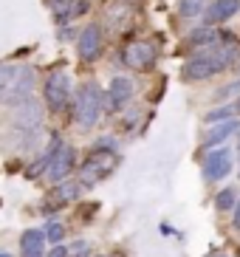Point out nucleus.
<instances>
[{
    "instance_id": "obj_1",
    "label": "nucleus",
    "mask_w": 240,
    "mask_h": 257,
    "mask_svg": "<svg viewBox=\"0 0 240 257\" xmlns=\"http://www.w3.org/2000/svg\"><path fill=\"white\" fill-rule=\"evenodd\" d=\"M234 46L232 43H215V46L198 48L187 62H184V79L187 82H201V79H209V76L226 71L234 62Z\"/></svg>"
},
{
    "instance_id": "obj_2",
    "label": "nucleus",
    "mask_w": 240,
    "mask_h": 257,
    "mask_svg": "<svg viewBox=\"0 0 240 257\" xmlns=\"http://www.w3.org/2000/svg\"><path fill=\"white\" fill-rule=\"evenodd\" d=\"M37 76L31 65L20 62H0V105H20L34 96Z\"/></svg>"
},
{
    "instance_id": "obj_3",
    "label": "nucleus",
    "mask_w": 240,
    "mask_h": 257,
    "mask_svg": "<svg viewBox=\"0 0 240 257\" xmlns=\"http://www.w3.org/2000/svg\"><path fill=\"white\" fill-rule=\"evenodd\" d=\"M116 164H119L116 144L99 142L96 147H93V153H90L88 159L82 161V167H79V184H82V187H96V184H102L107 175L116 170Z\"/></svg>"
},
{
    "instance_id": "obj_4",
    "label": "nucleus",
    "mask_w": 240,
    "mask_h": 257,
    "mask_svg": "<svg viewBox=\"0 0 240 257\" xmlns=\"http://www.w3.org/2000/svg\"><path fill=\"white\" fill-rule=\"evenodd\" d=\"M102 107H105V91L102 85L88 79L79 85L76 91V107H74V121L79 130H93L96 121L102 119Z\"/></svg>"
},
{
    "instance_id": "obj_5",
    "label": "nucleus",
    "mask_w": 240,
    "mask_h": 257,
    "mask_svg": "<svg viewBox=\"0 0 240 257\" xmlns=\"http://www.w3.org/2000/svg\"><path fill=\"white\" fill-rule=\"evenodd\" d=\"M12 124H15V133L20 139H26V147L34 144L40 133V124H43V107L37 105V99L31 96L20 105H15V113H12Z\"/></svg>"
},
{
    "instance_id": "obj_6",
    "label": "nucleus",
    "mask_w": 240,
    "mask_h": 257,
    "mask_svg": "<svg viewBox=\"0 0 240 257\" xmlns=\"http://www.w3.org/2000/svg\"><path fill=\"white\" fill-rule=\"evenodd\" d=\"M43 96H45V105H48V110L54 116H60L65 110L68 99H71V79H68L65 71H51V74L45 76Z\"/></svg>"
},
{
    "instance_id": "obj_7",
    "label": "nucleus",
    "mask_w": 240,
    "mask_h": 257,
    "mask_svg": "<svg viewBox=\"0 0 240 257\" xmlns=\"http://www.w3.org/2000/svg\"><path fill=\"white\" fill-rule=\"evenodd\" d=\"M79 192H82V184H79V181H68V178H65V181L54 184V187L48 189V195L43 198V212H45V215H51V212L62 209L65 204L76 201Z\"/></svg>"
},
{
    "instance_id": "obj_8",
    "label": "nucleus",
    "mask_w": 240,
    "mask_h": 257,
    "mask_svg": "<svg viewBox=\"0 0 240 257\" xmlns=\"http://www.w3.org/2000/svg\"><path fill=\"white\" fill-rule=\"evenodd\" d=\"M122 62L128 65L130 71H147L156 62V48L144 40H136V43H128L125 51H122Z\"/></svg>"
},
{
    "instance_id": "obj_9",
    "label": "nucleus",
    "mask_w": 240,
    "mask_h": 257,
    "mask_svg": "<svg viewBox=\"0 0 240 257\" xmlns=\"http://www.w3.org/2000/svg\"><path fill=\"white\" fill-rule=\"evenodd\" d=\"M76 54H79L82 62L99 60V54H102V29H99V23H90L82 29V34L76 40Z\"/></svg>"
},
{
    "instance_id": "obj_10",
    "label": "nucleus",
    "mask_w": 240,
    "mask_h": 257,
    "mask_svg": "<svg viewBox=\"0 0 240 257\" xmlns=\"http://www.w3.org/2000/svg\"><path fill=\"white\" fill-rule=\"evenodd\" d=\"M229 173H232V150H226V147L212 150L203 161V178L206 181H220Z\"/></svg>"
},
{
    "instance_id": "obj_11",
    "label": "nucleus",
    "mask_w": 240,
    "mask_h": 257,
    "mask_svg": "<svg viewBox=\"0 0 240 257\" xmlns=\"http://www.w3.org/2000/svg\"><path fill=\"white\" fill-rule=\"evenodd\" d=\"M74 167H76V150L74 147H68V144H62L60 150H57V156H54V161L48 164L45 175H48V181L51 184H60V181H65L68 175H71Z\"/></svg>"
},
{
    "instance_id": "obj_12",
    "label": "nucleus",
    "mask_w": 240,
    "mask_h": 257,
    "mask_svg": "<svg viewBox=\"0 0 240 257\" xmlns=\"http://www.w3.org/2000/svg\"><path fill=\"white\" fill-rule=\"evenodd\" d=\"M130 99H133V82H130L128 76H113L110 85H107V91H105L107 107L110 110H122Z\"/></svg>"
},
{
    "instance_id": "obj_13",
    "label": "nucleus",
    "mask_w": 240,
    "mask_h": 257,
    "mask_svg": "<svg viewBox=\"0 0 240 257\" xmlns=\"http://www.w3.org/2000/svg\"><path fill=\"white\" fill-rule=\"evenodd\" d=\"M237 12H240V0H215V3L206 6L203 20H206V26H218V23L232 20Z\"/></svg>"
},
{
    "instance_id": "obj_14",
    "label": "nucleus",
    "mask_w": 240,
    "mask_h": 257,
    "mask_svg": "<svg viewBox=\"0 0 240 257\" xmlns=\"http://www.w3.org/2000/svg\"><path fill=\"white\" fill-rule=\"evenodd\" d=\"M23 257H45V229H26L20 234Z\"/></svg>"
},
{
    "instance_id": "obj_15",
    "label": "nucleus",
    "mask_w": 240,
    "mask_h": 257,
    "mask_svg": "<svg viewBox=\"0 0 240 257\" xmlns=\"http://www.w3.org/2000/svg\"><path fill=\"white\" fill-rule=\"evenodd\" d=\"M51 9L57 23H68V20L88 12V0H51Z\"/></svg>"
},
{
    "instance_id": "obj_16",
    "label": "nucleus",
    "mask_w": 240,
    "mask_h": 257,
    "mask_svg": "<svg viewBox=\"0 0 240 257\" xmlns=\"http://www.w3.org/2000/svg\"><path fill=\"white\" fill-rule=\"evenodd\" d=\"M215 43H220V31H215L212 26H198V29H192L187 34L184 48L195 51V48H206V46H215Z\"/></svg>"
},
{
    "instance_id": "obj_17",
    "label": "nucleus",
    "mask_w": 240,
    "mask_h": 257,
    "mask_svg": "<svg viewBox=\"0 0 240 257\" xmlns=\"http://www.w3.org/2000/svg\"><path fill=\"white\" fill-rule=\"evenodd\" d=\"M237 130H240V124H237L234 119H229V121H218V124H215V127H212L209 133H206V139H203V147H220V144H223L229 136H234Z\"/></svg>"
},
{
    "instance_id": "obj_18",
    "label": "nucleus",
    "mask_w": 240,
    "mask_h": 257,
    "mask_svg": "<svg viewBox=\"0 0 240 257\" xmlns=\"http://www.w3.org/2000/svg\"><path fill=\"white\" fill-rule=\"evenodd\" d=\"M60 147H62L60 136H51V144H48L43 156H40V159L34 161V164H31L29 170H26V175H29V178H37V175H43L45 170H48V164L54 161V156H57V150H60Z\"/></svg>"
},
{
    "instance_id": "obj_19",
    "label": "nucleus",
    "mask_w": 240,
    "mask_h": 257,
    "mask_svg": "<svg viewBox=\"0 0 240 257\" xmlns=\"http://www.w3.org/2000/svg\"><path fill=\"white\" fill-rule=\"evenodd\" d=\"M206 6H209L206 0H181V3H178V15L192 20V17L203 15V12H206Z\"/></svg>"
},
{
    "instance_id": "obj_20",
    "label": "nucleus",
    "mask_w": 240,
    "mask_h": 257,
    "mask_svg": "<svg viewBox=\"0 0 240 257\" xmlns=\"http://www.w3.org/2000/svg\"><path fill=\"white\" fill-rule=\"evenodd\" d=\"M215 206H218L220 212H229L237 206V192H234V187H226L220 189L218 195H215Z\"/></svg>"
},
{
    "instance_id": "obj_21",
    "label": "nucleus",
    "mask_w": 240,
    "mask_h": 257,
    "mask_svg": "<svg viewBox=\"0 0 240 257\" xmlns=\"http://www.w3.org/2000/svg\"><path fill=\"white\" fill-rule=\"evenodd\" d=\"M234 113H237L234 107H218V110H209V113L203 116V121L206 124H218V121H229Z\"/></svg>"
},
{
    "instance_id": "obj_22",
    "label": "nucleus",
    "mask_w": 240,
    "mask_h": 257,
    "mask_svg": "<svg viewBox=\"0 0 240 257\" xmlns=\"http://www.w3.org/2000/svg\"><path fill=\"white\" fill-rule=\"evenodd\" d=\"M62 237H65V226H62V223H57V220H54V223H48V226H45V240L60 243Z\"/></svg>"
},
{
    "instance_id": "obj_23",
    "label": "nucleus",
    "mask_w": 240,
    "mask_h": 257,
    "mask_svg": "<svg viewBox=\"0 0 240 257\" xmlns=\"http://www.w3.org/2000/svg\"><path fill=\"white\" fill-rule=\"evenodd\" d=\"M232 93H240V79H234V82L223 85L220 91H215V99H220V102H223V99H229Z\"/></svg>"
},
{
    "instance_id": "obj_24",
    "label": "nucleus",
    "mask_w": 240,
    "mask_h": 257,
    "mask_svg": "<svg viewBox=\"0 0 240 257\" xmlns=\"http://www.w3.org/2000/svg\"><path fill=\"white\" fill-rule=\"evenodd\" d=\"M68 257H90V246L85 240L74 243V246H68Z\"/></svg>"
},
{
    "instance_id": "obj_25",
    "label": "nucleus",
    "mask_w": 240,
    "mask_h": 257,
    "mask_svg": "<svg viewBox=\"0 0 240 257\" xmlns=\"http://www.w3.org/2000/svg\"><path fill=\"white\" fill-rule=\"evenodd\" d=\"M45 257H68V246H62V243H57L51 251H45Z\"/></svg>"
},
{
    "instance_id": "obj_26",
    "label": "nucleus",
    "mask_w": 240,
    "mask_h": 257,
    "mask_svg": "<svg viewBox=\"0 0 240 257\" xmlns=\"http://www.w3.org/2000/svg\"><path fill=\"white\" fill-rule=\"evenodd\" d=\"M232 226L240 232V201H237V206H234V220H232Z\"/></svg>"
},
{
    "instance_id": "obj_27",
    "label": "nucleus",
    "mask_w": 240,
    "mask_h": 257,
    "mask_svg": "<svg viewBox=\"0 0 240 257\" xmlns=\"http://www.w3.org/2000/svg\"><path fill=\"white\" fill-rule=\"evenodd\" d=\"M203 257H226L223 251H209V254H203Z\"/></svg>"
},
{
    "instance_id": "obj_28",
    "label": "nucleus",
    "mask_w": 240,
    "mask_h": 257,
    "mask_svg": "<svg viewBox=\"0 0 240 257\" xmlns=\"http://www.w3.org/2000/svg\"><path fill=\"white\" fill-rule=\"evenodd\" d=\"M234 110H240V96H237V102H234Z\"/></svg>"
},
{
    "instance_id": "obj_29",
    "label": "nucleus",
    "mask_w": 240,
    "mask_h": 257,
    "mask_svg": "<svg viewBox=\"0 0 240 257\" xmlns=\"http://www.w3.org/2000/svg\"><path fill=\"white\" fill-rule=\"evenodd\" d=\"M0 257H12V254H9V251H0Z\"/></svg>"
},
{
    "instance_id": "obj_30",
    "label": "nucleus",
    "mask_w": 240,
    "mask_h": 257,
    "mask_svg": "<svg viewBox=\"0 0 240 257\" xmlns=\"http://www.w3.org/2000/svg\"><path fill=\"white\" fill-rule=\"evenodd\" d=\"M237 153H240V136H237Z\"/></svg>"
},
{
    "instance_id": "obj_31",
    "label": "nucleus",
    "mask_w": 240,
    "mask_h": 257,
    "mask_svg": "<svg viewBox=\"0 0 240 257\" xmlns=\"http://www.w3.org/2000/svg\"><path fill=\"white\" fill-rule=\"evenodd\" d=\"M125 3H133V0H125Z\"/></svg>"
},
{
    "instance_id": "obj_32",
    "label": "nucleus",
    "mask_w": 240,
    "mask_h": 257,
    "mask_svg": "<svg viewBox=\"0 0 240 257\" xmlns=\"http://www.w3.org/2000/svg\"><path fill=\"white\" fill-rule=\"evenodd\" d=\"M237 71H240V68H237Z\"/></svg>"
}]
</instances>
